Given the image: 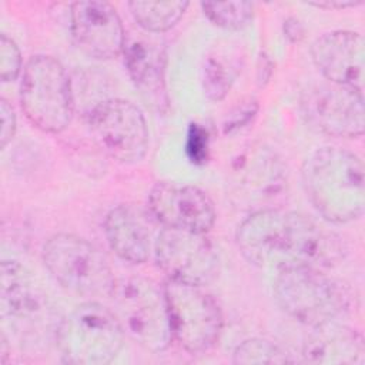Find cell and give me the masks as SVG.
<instances>
[{
  "instance_id": "cell-1",
  "label": "cell",
  "mask_w": 365,
  "mask_h": 365,
  "mask_svg": "<svg viewBox=\"0 0 365 365\" xmlns=\"http://www.w3.org/2000/svg\"><path fill=\"white\" fill-rule=\"evenodd\" d=\"M237 244L255 267L331 268L346 254L342 238L312 218L281 208H261L238 227Z\"/></svg>"
},
{
  "instance_id": "cell-2",
  "label": "cell",
  "mask_w": 365,
  "mask_h": 365,
  "mask_svg": "<svg viewBox=\"0 0 365 365\" xmlns=\"http://www.w3.org/2000/svg\"><path fill=\"white\" fill-rule=\"evenodd\" d=\"M301 180L307 198L324 220L342 224L362 215L365 175L356 154L339 147L318 148L305 158Z\"/></svg>"
},
{
  "instance_id": "cell-3",
  "label": "cell",
  "mask_w": 365,
  "mask_h": 365,
  "mask_svg": "<svg viewBox=\"0 0 365 365\" xmlns=\"http://www.w3.org/2000/svg\"><path fill=\"white\" fill-rule=\"evenodd\" d=\"M274 292L289 317L309 327L336 321L352 305V294L344 282L311 267L277 271Z\"/></svg>"
},
{
  "instance_id": "cell-4",
  "label": "cell",
  "mask_w": 365,
  "mask_h": 365,
  "mask_svg": "<svg viewBox=\"0 0 365 365\" xmlns=\"http://www.w3.org/2000/svg\"><path fill=\"white\" fill-rule=\"evenodd\" d=\"M124 335L111 308L93 299L76 307L56 329L63 361L76 365L110 364L121 351Z\"/></svg>"
},
{
  "instance_id": "cell-5",
  "label": "cell",
  "mask_w": 365,
  "mask_h": 365,
  "mask_svg": "<svg viewBox=\"0 0 365 365\" xmlns=\"http://www.w3.org/2000/svg\"><path fill=\"white\" fill-rule=\"evenodd\" d=\"M108 298L125 335L151 352L168 348L173 331L164 288L141 277L121 278Z\"/></svg>"
},
{
  "instance_id": "cell-6",
  "label": "cell",
  "mask_w": 365,
  "mask_h": 365,
  "mask_svg": "<svg viewBox=\"0 0 365 365\" xmlns=\"http://www.w3.org/2000/svg\"><path fill=\"white\" fill-rule=\"evenodd\" d=\"M43 261L51 277L76 295L108 298L117 281L100 250L74 234L50 237L43 247Z\"/></svg>"
},
{
  "instance_id": "cell-7",
  "label": "cell",
  "mask_w": 365,
  "mask_h": 365,
  "mask_svg": "<svg viewBox=\"0 0 365 365\" xmlns=\"http://www.w3.org/2000/svg\"><path fill=\"white\" fill-rule=\"evenodd\" d=\"M20 101L27 120L41 131L66 130L73 118L74 98L64 66L51 56L31 57L23 70Z\"/></svg>"
},
{
  "instance_id": "cell-8",
  "label": "cell",
  "mask_w": 365,
  "mask_h": 365,
  "mask_svg": "<svg viewBox=\"0 0 365 365\" xmlns=\"http://www.w3.org/2000/svg\"><path fill=\"white\" fill-rule=\"evenodd\" d=\"M173 338L191 352L208 351L222 331V312L201 287L168 281L164 285Z\"/></svg>"
},
{
  "instance_id": "cell-9",
  "label": "cell",
  "mask_w": 365,
  "mask_h": 365,
  "mask_svg": "<svg viewBox=\"0 0 365 365\" xmlns=\"http://www.w3.org/2000/svg\"><path fill=\"white\" fill-rule=\"evenodd\" d=\"M88 127L96 144L120 163H138L148 150L144 114L128 100L110 98L98 103L90 111Z\"/></svg>"
},
{
  "instance_id": "cell-10",
  "label": "cell",
  "mask_w": 365,
  "mask_h": 365,
  "mask_svg": "<svg viewBox=\"0 0 365 365\" xmlns=\"http://www.w3.org/2000/svg\"><path fill=\"white\" fill-rule=\"evenodd\" d=\"M153 252L157 265L171 281L202 287L218 275L220 258L205 234L164 227L158 231Z\"/></svg>"
},
{
  "instance_id": "cell-11",
  "label": "cell",
  "mask_w": 365,
  "mask_h": 365,
  "mask_svg": "<svg viewBox=\"0 0 365 365\" xmlns=\"http://www.w3.org/2000/svg\"><path fill=\"white\" fill-rule=\"evenodd\" d=\"M307 123L332 137H359L365 127L362 90L327 83L309 87L301 98Z\"/></svg>"
},
{
  "instance_id": "cell-12",
  "label": "cell",
  "mask_w": 365,
  "mask_h": 365,
  "mask_svg": "<svg viewBox=\"0 0 365 365\" xmlns=\"http://www.w3.org/2000/svg\"><path fill=\"white\" fill-rule=\"evenodd\" d=\"M148 211L165 228L207 234L215 222L211 198L194 185L158 182L148 195Z\"/></svg>"
},
{
  "instance_id": "cell-13",
  "label": "cell",
  "mask_w": 365,
  "mask_h": 365,
  "mask_svg": "<svg viewBox=\"0 0 365 365\" xmlns=\"http://www.w3.org/2000/svg\"><path fill=\"white\" fill-rule=\"evenodd\" d=\"M76 43L96 58H114L124 51L125 31L117 10L107 1H76L70 9Z\"/></svg>"
},
{
  "instance_id": "cell-14",
  "label": "cell",
  "mask_w": 365,
  "mask_h": 365,
  "mask_svg": "<svg viewBox=\"0 0 365 365\" xmlns=\"http://www.w3.org/2000/svg\"><path fill=\"white\" fill-rule=\"evenodd\" d=\"M287 181L281 160L267 147H248L232 161V191L245 204H264L277 197Z\"/></svg>"
},
{
  "instance_id": "cell-15",
  "label": "cell",
  "mask_w": 365,
  "mask_h": 365,
  "mask_svg": "<svg viewBox=\"0 0 365 365\" xmlns=\"http://www.w3.org/2000/svg\"><path fill=\"white\" fill-rule=\"evenodd\" d=\"M364 37L351 30L322 34L311 46L312 61L331 83L362 90L364 87Z\"/></svg>"
},
{
  "instance_id": "cell-16",
  "label": "cell",
  "mask_w": 365,
  "mask_h": 365,
  "mask_svg": "<svg viewBox=\"0 0 365 365\" xmlns=\"http://www.w3.org/2000/svg\"><path fill=\"white\" fill-rule=\"evenodd\" d=\"M1 314L16 331H34L47 317L41 289L30 272L16 261L1 262Z\"/></svg>"
},
{
  "instance_id": "cell-17",
  "label": "cell",
  "mask_w": 365,
  "mask_h": 365,
  "mask_svg": "<svg viewBox=\"0 0 365 365\" xmlns=\"http://www.w3.org/2000/svg\"><path fill=\"white\" fill-rule=\"evenodd\" d=\"M157 220L135 205H118L104 220V234L110 248L124 261L141 264L154 251Z\"/></svg>"
},
{
  "instance_id": "cell-18",
  "label": "cell",
  "mask_w": 365,
  "mask_h": 365,
  "mask_svg": "<svg viewBox=\"0 0 365 365\" xmlns=\"http://www.w3.org/2000/svg\"><path fill=\"white\" fill-rule=\"evenodd\" d=\"M305 336L301 355L309 364H354L365 362V345L361 334L338 321L311 327Z\"/></svg>"
},
{
  "instance_id": "cell-19",
  "label": "cell",
  "mask_w": 365,
  "mask_h": 365,
  "mask_svg": "<svg viewBox=\"0 0 365 365\" xmlns=\"http://www.w3.org/2000/svg\"><path fill=\"white\" fill-rule=\"evenodd\" d=\"M123 54L135 86L147 98L161 103L165 54L160 43L143 33L131 34L125 38Z\"/></svg>"
},
{
  "instance_id": "cell-20",
  "label": "cell",
  "mask_w": 365,
  "mask_h": 365,
  "mask_svg": "<svg viewBox=\"0 0 365 365\" xmlns=\"http://www.w3.org/2000/svg\"><path fill=\"white\" fill-rule=\"evenodd\" d=\"M188 1H130L128 9L137 24L147 33H163L184 16Z\"/></svg>"
},
{
  "instance_id": "cell-21",
  "label": "cell",
  "mask_w": 365,
  "mask_h": 365,
  "mask_svg": "<svg viewBox=\"0 0 365 365\" xmlns=\"http://www.w3.org/2000/svg\"><path fill=\"white\" fill-rule=\"evenodd\" d=\"M201 9L215 26L227 30L245 27L254 14L251 1H202Z\"/></svg>"
},
{
  "instance_id": "cell-22",
  "label": "cell",
  "mask_w": 365,
  "mask_h": 365,
  "mask_svg": "<svg viewBox=\"0 0 365 365\" xmlns=\"http://www.w3.org/2000/svg\"><path fill=\"white\" fill-rule=\"evenodd\" d=\"M232 359L235 364H288L294 361L281 346L261 338L242 341L235 348Z\"/></svg>"
},
{
  "instance_id": "cell-23",
  "label": "cell",
  "mask_w": 365,
  "mask_h": 365,
  "mask_svg": "<svg viewBox=\"0 0 365 365\" xmlns=\"http://www.w3.org/2000/svg\"><path fill=\"white\" fill-rule=\"evenodd\" d=\"M231 68L220 58L210 57L204 68V88L210 98L220 100L225 96L231 84Z\"/></svg>"
},
{
  "instance_id": "cell-24",
  "label": "cell",
  "mask_w": 365,
  "mask_h": 365,
  "mask_svg": "<svg viewBox=\"0 0 365 365\" xmlns=\"http://www.w3.org/2000/svg\"><path fill=\"white\" fill-rule=\"evenodd\" d=\"M21 71V53L19 46L6 34L0 36V78L13 81Z\"/></svg>"
},
{
  "instance_id": "cell-25",
  "label": "cell",
  "mask_w": 365,
  "mask_h": 365,
  "mask_svg": "<svg viewBox=\"0 0 365 365\" xmlns=\"http://www.w3.org/2000/svg\"><path fill=\"white\" fill-rule=\"evenodd\" d=\"M0 114H1L0 140H1V148H4L11 141V138L14 137L16 127H17V120H16V114H14L13 107L4 98L0 100Z\"/></svg>"
},
{
  "instance_id": "cell-26",
  "label": "cell",
  "mask_w": 365,
  "mask_h": 365,
  "mask_svg": "<svg viewBox=\"0 0 365 365\" xmlns=\"http://www.w3.org/2000/svg\"><path fill=\"white\" fill-rule=\"evenodd\" d=\"M202 130L197 125L191 127V134H190V143H188V151L191 153V158L192 161H198L202 160V157L205 155V148H207V138L202 140L201 143L200 135H201Z\"/></svg>"
},
{
  "instance_id": "cell-27",
  "label": "cell",
  "mask_w": 365,
  "mask_h": 365,
  "mask_svg": "<svg viewBox=\"0 0 365 365\" xmlns=\"http://www.w3.org/2000/svg\"><path fill=\"white\" fill-rule=\"evenodd\" d=\"M309 4L321 9H346V7L359 6L362 4V1L361 0H338V1L324 0V1H309Z\"/></svg>"
},
{
  "instance_id": "cell-28",
  "label": "cell",
  "mask_w": 365,
  "mask_h": 365,
  "mask_svg": "<svg viewBox=\"0 0 365 365\" xmlns=\"http://www.w3.org/2000/svg\"><path fill=\"white\" fill-rule=\"evenodd\" d=\"M284 31L291 38V41H298L304 36V29H302L301 23L298 20H295V19H288L285 21Z\"/></svg>"
}]
</instances>
